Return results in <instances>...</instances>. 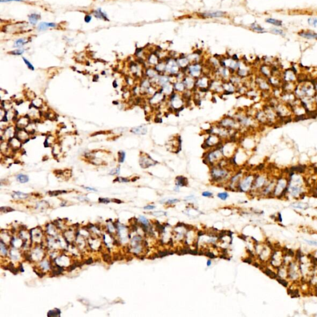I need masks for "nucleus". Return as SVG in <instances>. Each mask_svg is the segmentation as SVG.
<instances>
[{"instance_id":"13","label":"nucleus","mask_w":317,"mask_h":317,"mask_svg":"<svg viewBox=\"0 0 317 317\" xmlns=\"http://www.w3.org/2000/svg\"><path fill=\"white\" fill-rule=\"evenodd\" d=\"M298 35L303 39L308 40H317V33L310 31H301L298 32Z\"/></svg>"},{"instance_id":"39","label":"nucleus","mask_w":317,"mask_h":317,"mask_svg":"<svg viewBox=\"0 0 317 317\" xmlns=\"http://www.w3.org/2000/svg\"><path fill=\"white\" fill-rule=\"evenodd\" d=\"M120 166H118L117 168H115V169H113V170H111L109 174L111 175H119V174H120Z\"/></svg>"},{"instance_id":"4","label":"nucleus","mask_w":317,"mask_h":317,"mask_svg":"<svg viewBox=\"0 0 317 317\" xmlns=\"http://www.w3.org/2000/svg\"><path fill=\"white\" fill-rule=\"evenodd\" d=\"M224 141L223 139L217 134H213V133L208 134L204 141L203 148L205 150H207L211 149L220 147Z\"/></svg>"},{"instance_id":"20","label":"nucleus","mask_w":317,"mask_h":317,"mask_svg":"<svg viewBox=\"0 0 317 317\" xmlns=\"http://www.w3.org/2000/svg\"><path fill=\"white\" fill-rule=\"evenodd\" d=\"M29 21L30 24L32 26H35L38 22L39 20L40 19V15L38 14H31L29 16Z\"/></svg>"},{"instance_id":"52","label":"nucleus","mask_w":317,"mask_h":317,"mask_svg":"<svg viewBox=\"0 0 317 317\" xmlns=\"http://www.w3.org/2000/svg\"><path fill=\"white\" fill-rule=\"evenodd\" d=\"M43 144H44V146L45 147H49V143H48V138H46V139H45V142H44V143H43Z\"/></svg>"},{"instance_id":"18","label":"nucleus","mask_w":317,"mask_h":317,"mask_svg":"<svg viewBox=\"0 0 317 317\" xmlns=\"http://www.w3.org/2000/svg\"><path fill=\"white\" fill-rule=\"evenodd\" d=\"M92 14L94 15V16L95 17V18L99 19H103L107 21H109V18H107V15L104 12H103L100 8H99L96 9V10L93 11H92Z\"/></svg>"},{"instance_id":"8","label":"nucleus","mask_w":317,"mask_h":317,"mask_svg":"<svg viewBox=\"0 0 317 317\" xmlns=\"http://www.w3.org/2000/svg\"><path fill=\"white\" fill-rule=\"evenodd\" d=\"M141 154L139 157V163L142 169H147V168L153 167L156 165L158 162L150 157L149 155L144 153H141Z\"/></svg>"},{"instance_id":"5","label":"nucleus","mask_w":317,"mask_h":317,"mask_svg":"<svg viewBox=\"0 0 317 317\" xmlns=\"http://www.w3.org/2000/svg\"><path fill=\"white\" fill-rule=\"evenodd\" d=\"M219 126L229 130H240L241 128L236 119L232 115H225L216 123Z\"/></svg>"},{"instance_id":"34","label":"nucleus","mask_w":317,"mask_h":317,"mask_svg":"<svg viewBox=\"0 0 317 317\" xmlns=\"http://www.w3.org/2000/svg\"><path fill=\"white\" fill-rule=\"evenodd\" d=\"M65 193H67V191H65V190H56V191H49V192H48V194H49V195L53 197V196H58V195H59V194Z\"/></svg>"},{"instance_id":"31","label":"nucleus","mask_w":317,"mask_h":317,"mask_svg":"<svg viewBox=\"0 0 317 317\" xmlns=\"http://www.w3.org/2000/svg\"><path fill=\"white\" fill-rule=\"evenodd\" d=\"M40 266L41 267L42 269L44 271L48 270V269H50V267L49 262L46 261V260H44V261H42L40 264Z\"/></svg>"},{"instance_id":"10","label":"nucleus","mask_w":317,"mask_h":317,"mask_svg":"<svg viewBox=\"0 0 317 317\" xmlns=\"http://www.w3.org/2000/svg\"><path fill=\"white\" fill-rule=\"evenodd\" d=\"M211 79V77L208 76V75L203 74L202 76H201L200 78L196 79V87H197V89H209Z\"/></svg>"},{"instance_id":"51","label":"nucleus","mask_w":317,"mask_h":317,"mask_svg":"<svg viewBox=\"0 0 317 317\" xmlns=\"http://www.w3.org/2000/svg\"><path fill=\"white\" fill-rule=\"evenodd\" d=\"M83 188H84V189L87 190H89V191H97V190H95V188H90V187H86V186H83Z\"/></svg>"},{"instance_id":"38","label":"nucleus","mask_w":317,"mask_h":317,"mask_svg":"<svg viewBox=\"0 0 317 317\" xmlns=\"http://www.w3.org/2000/svg\"><path fill=\"white\" fill-rule=\"evenodd\" d=\"M1 254L2 255H4V256H6L7 255V248H6L5 247V245L4 244V243H3V241L2 240H1Z\"/></svg>"},{"instance_id":"21","label":"nucleus","mask_w":317,"mask_h":317,"mask_svg":"<svg viewBox=\"0 0 317 317\" xmlns=\"http://www.w3.org/2000/svg\"><path fill=\"white\" fill-rule=\"evenodd\" d=\"M265 21H266V22H267L268 24H272L275 27H280L282 26V22L281 21H280V20L276 19H274V18H267L266 20H265Z\"/></svg>"},{"instance_id":"15","label":"nucleus","mask_w":317,"mask_h":317,"mask_svg":"<svg viewBox=\"0 0 317 317\" xmlns=\"http://www.w3.org/2000/svg\"><path fill=\"white\" fill-rule=\"evenodd\" d=\"M159 89L167 97L170 96L171 94L175 92L173 89V83L172 82H169L167 84H165V85L162 86L161 87H160Z\"/></svg>"},{"instance_id":"53","label":"nucleus","mask_w":317,"mask_h":317,"mask_svg":"<svg viewBox=\"0 0 317 317\" xmlns=\"http://www.w3.org/2000/svg\"><path fill=\"white\" fill-rule=\"evenodd\" d=\"M92 262H93V260H92V258H89L87 260H86V262H85V263H86V264L89 265V264H91V263H92Z\"/></svg>"},{"instance_id":"14","label":"nucleus","mask_w":317,"mask_h":317,"mask_svg":"<svg viewBox=\"0 0 317 317\" xmlns=\"http://www.w3.org/2000/svg\"><path fill=\"white\" fill-rule=\"evenodd\" d=\"M130 132L136 135H145L147 133V128L145 125H140L133 127L130 130Z\"/></svg>"},{"instance_id":"7","label":"nucleus","mask_w":317,"mask_h":317,"mask_svg":"<svg viewBox=\"0 0 317 317\" xmlns=\"http://www.w3.org/2000/svg\"><path fill=\"white\" fill-rule=\"evenodd\" d=\"M186 74L189 75L194 79H198L203 74V68L199 63H193L188 67Z\"/></svg>"},{"instance_id":"30","label":"nucleus","mask_w":317,"mask_h":317,"mask_svg":"<svg viewBox=\"0 0 317 317\" xmlns=\"http://www.w3.org/2000/svg\"><path fill=\"white\" fill-rule=\"evenodd\" d=\"M118 162L122 164L125 162V158H126V153L123 150H120L118 152Z\"/></svg>"},{"instance_id":"23","label":"nucleus","mask_w":317,"mask_h":317,"mask_svg":"<svg viewBox=\"0 0 317 317\" xmlns=\"http://www.w3.org/2000/svg\"><path fill=\"white\" fill-rule=\"evenodd\" d=\"M28 42H29V40H27L26 39H19L18 40H16L14 43L13 47H15V48H21L22 47H23L24 45L26 44Z\"/></svg>"},{"instance_id":"56","label":"nucleus","mask_w":317,"mask_h":317,"mask_svg":"<svg viewBox=\"0 0 317 317\" xmlns=\"http://www.w3.org/2000/svg\"><path fill=\"white\" fill-rule=\"evenodd\" d=\"M244 262H245V263H252V260H251L250 258H247L245 259V260H244Z\"/></svg>"},{"instance_id":"40","label":"nucleus","mask_w":317,"mask_h":317,"mask_svg":"<svg viewBox=\"0 0 317 317\" xmlns=\"http://www.w3.org/2000/svg\"><path fill=\"white\" fill-rule=\"evenodd\" d=\"M14 211L12 208H9V207H1V212L4 213H7L9 212H12Z\"/></svg>"},{"instance_id":"35","label":"nucleus","mask_w":317,"mask_h":317,"mask_svg":"<svg viewBox=\"0 0 317 317\" xmlns=\"http://www.w3.org/2000/svg\"><path fill=\"white\" fill-rule=\"evenodd\" d=\"M22 59H23L24 62V63L27 65V68H29V70H31L32 71H34V70H35V68H34V66L32 65V64L27 59H26V58H24V57H22Z\"/></svg>"},{"instance_id":"46","label":"nucleus","mask_w":317,"mask_h":317,"mask_svg":"<svg viewBox=\"0 0 317 317\" xmlns=\"http://www.w3.org/2000/svg\"><path fill=\"white\" fill-rule=\"evenodd\" d=\"M202 195L205 197H213V193L211 192H209V191H204V192H203Z\"/></svg>"},{"instance_id":"36","label":"nucleus","mask_w":317,"mask_h":317,"mask_svg":"<svg viewBox=\"0 0 317 317\" xmlns=\"http://www.w3.org/2000/svg\"><path fill=\"white\" fill-rule=\"evenodd\" d=\"M121 182V183H127V182H129L130 180L128 179L127 178H124V177H117V178H115L114 180V182Z\"/></svg>"},{"instance_id":"2","label":"nucleus","mask_w":317,"mask_h":317,"mask_svg":"<svg viewBox=\"0 0 317 317\" xmlns=\"http://www.w3.org/2000/svg\"><path fill=\"white\" fill-rule=\"evenodd\" d=\"M221 146L220 147L205 150L203 155V162L209 167L216 165L221 160L225 158L221 150Z\"/></svg>"},{"instance_id":"49","label":"nucleus","mask_w":317,"mask_h":317,"mask_svg":"<svg viewBox=\"0 0 317 317\" xmlns=\"http://www.w3.org/2000/svg\"><path fill=\"white\" fill-rule=\"evenodd\" d=\"M12 1H16V2H22L24 1L23 0H0V2L1 3H3V2H12Z\"/></svg>"},{"instance_id":"54","label":"nucleus","mask_w":317,"mask_h":317,"mask_svg":"<svg viewBox=\"0 0 317 317\" xmlns=\"http://www.w3.org/2000/svg\"><path fill=\"white\" fill-rule=\"evenodd\" d=\"M113 202H115V203H118V204H120L122 203V201L120 200H117V199H114V200H112Z\"/></svg>"},{"instance_id":"41","label":"nucleus","mask_w":317,"mask_h":317,"mask_svg":"<svg viewBox=\"0 0 317 317\" xmlns=\"http://www.w3.org/2000/svg\"><path fill=\"white\" fill-rule=\"evenodd\" d=\"M277 281L281 284H282V285H283V286L288 287V281H285L284 278H280V277H278V278L277 279Z\"/></svg>"},{"instance_id":"33","label":"nucleus","mask_w":317,"mask_h":317,"mask_svg":"<svg viewBox=\"0 0 317 317\" xmlns=\"http://www.w3.org/2000/svg\"><path fill=\"white\" fill-rule=\"evenodd\" d=\"M139 220L142 225H144V226L147 227L148 228V226L149 225V222L147 219L144 216H140L139 218Z\"/></svg>"},{"instance_id":"19","label":"nucleus","mask_w":317,"mask_h":317,"mask_svg":"<svg viewBox=\"0 0 317 317\" xmlns=\"http://www.w3.org/2000/svg\"><path fill=\"white\" fill-rule=\"evenodd\" d=\"M176 180V184L177 186L182 187V186H185L188 184V180L186 177L183 176H177L175 178Z\"/></svg>"},{"instance_id":"11","label":"nucleus","mask_w":317,"mask_h":317,"mask_svg":"<svg viewBox=\"0 0 317 317\" xmlns=\"http://www.w3.org/2000/svg\"><path fill=\"white\" fill-rule=\"evenodd\" d=\"M183 84L185 86L186 90L191 91L194 92L197 89L196 87V79L189 75L186 74L182 79Z\"/></svg>"},{"instance_id":"27","label":"nucleus","mask_w":317,"mask_h":317,"mask_svg":"<svg viewBox=\"0 0 317 317\" xmlns=\"http://www.w3.org/2000/svg\"><path fill=\"white\" fill-rule=\"evenodd\" d=\"M251 28H252V30H253L254 31H255V32L259 33L265 32V30L264 28L262 27L261 26H260L259 24H252V26H251Z\"/></svg>"},{"instance_id":"32","label":"nucleus","mask_w":317,"mask_h":317,"mask_svg":"<svg viewBox=\"0 0 317 317\" xmlns=\"http://www.w3.org/2000/svg\"><path fill=\"white\" fill-rule=\"evenodd\" d=\"M25 50L24 49H17V50H12L11 51H9V54L12 55H22L24 53Z\"/></svg>"},{"instance_id":"1","label":"nucleus","mask_w":317,"mask_h":317,"mask_svg":"<svg viewBox=\"0 0 317 317\" xmlns=\"http://www.w3.org/2000/svg\"><path fill=\"white\" fill-rule=\"evenodd\" d=\"M229 166H221L216 165L210 167V176L211 181L214 183H220L229 180L232 176V171ZM232 167V166H230Z\"/></svg>"},{"instance_id":"55","label":"nucleus","mask_w":317,"mask_h":317,"mask_svg":"<svg viewBox=\"0 0 317 317\" xmlns=\"http://www.w3.org/2000/svg\"><path fill=\"white\" fill-rule=\"evenodd\" d=\"M99 79V75L96 74V75H95V76H94V79H93V81H95V82H97V81H98V79Z\"/></svg>"},{"instance_id":"43","label":"nucleus","mask_w":317,"mask_h":317,"mask_svg":"<svg viewBox=\"0 0 317 317\" xmlns=\"http://www.w3.org/2000/svg\"><path fill=\"white\" fill-rule=\"evenodd\" d=\"M99 202L100 203H109L110 202V200L108 198H99Z\"/></svg>"},{"instance_id":"44","label":"nucleus","mask_w":317,"mask_h":317,"mask_svg":"<svg viewBox=\"0 0 317 317\" xmlns=\"http://www.w3.org/2000/svg\"><path fill=\"white\" fill-rule=\"evenodd\" d=\"M92 20V16L90 14H86L84 17V21L86 23H89Z\"/></svg>"},{"instance_id":"58","label":"nucleus","mask_w":317,"mask_h":317,"mask_svg":"<svg viewBox=\"0 0 317 317\" xmlns=\"http://www.w3.org/2000/svg\"><path fill=\"white\" fill-rule=\"evenodd\" d=\"M211 265V261L210 260H209L208 261H207V266H210Z\"/></svg>"},{"instance_id":"50","label":"nucleus","mask_w":317,"mask_h":317,"mask_svg":"<svg viewBox=\"0 0 317 317\" xmlns=\"http://www.w3.org/2000/svg\"><path fill=\"white\" fill-rule=\"evenodd\" d=\"M155 208H156V206H153V205H147V206H146L144 207V209H146V210H152V209H155Z\"/></svg>"},{"instance_id":"22","label":"nucleus","mask_w":317,"mask_h":317,"mask_svg":"<svg viewBox=\"0 0 317 317\" xmlns=\"http://www.w3.org/2000/svg\"><path fill=\"white\" fill-rule=\"evenodd\" d=\"M29 197V194L20 191H14L12 193V197L14 199H26Z\"/></svg>"},{"instance_id":"9","label":"nucleus","mask_w":317,"mask_h":317,"mask_svg":"<svg viewBox=\"0 0 317 317\" xmlns=\"http://www.w3.org/2000/svg\"><path fill=\"white\" fill-rule=\"evenodd\" d=\"M167 146L170 148V152L178 153L182 149V138L180 136H173L167 142Z\"/></svg>"},{"instance_id":"12","label":"nucleus","mask_w":317,"mask_h":317,"mask_svg":"<svg viewBox=\"0 0 317 317\" xmlns=\"http://www.w3.org/2000/svg\"><path fill=\"white\" fill-rule=\"evenodd\" d=\"M224 92L222 95H229L236 93L237 87L229 81H224L222 83Z\"/></svg>"},{"instance_id":"26","label":"nucleus","mask_w":317,"mask_h":317,"mask_svg":"<svg viewBox=\"0 0 317 317\" xmlns=\"http://www.w3.org/2000/svg\"><path fill=\"white\" fill-rule=\"evenodd\" d=\"M271 32L275 34V35L285 36V32L284 31V30L279 29V27H276L274 28H272V29H271Z\"/></svg>"},{"instance_id":"29","label":"nucleus","mask_w":317,"mask_h":317,"mask_svg":"<svg viewBox=\"0 0 317 317\" xmlns=\"http://www.w3.org/2000/svg\"><path fill=\"white\" fill-rule=\"evenodd\" d=\"M309 26L317 28V17H311L307 20Z\"/></svg>"},{"instance_id":"24","label":"nucleus","mask_w":317,"mask_h":317,"mask_svg":"<svg viewBox=\"0 0 317 317\" xmlns=\"http://www.w3.org/2000/svg\"><path fill=\"white\" fill-rule=\"evenodd\" d=\"M16 180H18L19 182H20V183H27V182H29V178L27 175H24V174H22V173H20V174H18V175L16 176Z\"/></svg>"},{"instance_id":"47","label":"nucleus","mask_w":317,"mask_h":317,"mask_svg":"<svg viewBox=\"0 0 317 317\" xmlns=\"http://www.w3.org/2000/svg\"><path fill=\"white\" fill-rule=\"evenodd\" d=\"M305 241L307 243V244L310 245H314V246H316L317 247V241H316L308 240H305Z\"/></svg>"},{"instance_id":"42","label":"nucleus","mask_w":317,"mask_h":317,"mask_svg":"<svg viewBox=\"0 0 317 317\" xmlns=\"http://www.w3.org/2000/svg\"><path fill=\"white\" fill-rule=\"evenodd\" d=\"M103 260H104L105 262H107V263H109V262H111V258L109 254H107V253L103 254Z\"/></svg>"},{"instance_id":"48","label":"nucleus","mask_w":317,"mask_h":317,"mask_svg":"<svg viewBox=\"0 0 317 317\" xmlns=\"http://www.w3.org/2000/svg\"><path fill=\"white\" fill-rule=\"evenodd\" d=\"M205 255L207 256H208L209 258H214L215 257H216V256L213 253H211V252H206L205 253Z\"/></svg>"},{"instance_id":"57","label":"nucleus","mask_w":317,"mask_h":317,"mask_svg":"<svg viewBox=\"0 0 317 317\" xmlns=\"http://www.w3.org/2000/svg\"><path fill=\"white\" fill-rule=\"evenodd\" d=\"M113 86H114V88H117V87H118V84H117V81H114V82H113Z\"/></svg>"},{"instance_id":"28","label":"nucleus","mask_w":317,"mask_h":317,"mask_svg":"<svg viewBox=\"0 0 317 317\" xmlns=\"http://www.w3.org/2000/svg\"><path fill=\"white\" fill-rule=\"evenodd\" d=\"M60 314H61L60 310H59V309H58V308H55L54 310H50V311L48 312L47 316H60Z\"/></svg>"},{"instance_id":"59","label":"nucleus","mask_w":317,"mask_h":317,"mask_svg":"<svg viewBox=\"0 0 317 317\" xmlns=\"http://www.w3.org/2000/svg\"><path fill=\"white\" fill-rule=\"evenodd\" d=\"M278 216H279V217H278V219H279V221H280V222H281V221H282V219H281V214H278Z\"/></svg>"},{"instance_id":"25","label":"nucleus","mask_w":317,"mask_h":317,"mask_svg":"<svg viewBox=\"0 0 317 317\" xmlns=\"http://www.w3.org/2000/svg\"><path fill=\"white\" fill-rule=\"evenodd\" d=\"M224 12H220V11H216V12H206L204 14V16L205 17H210V18H217V17H221L224 16Z\"/></svg>"},{"instance_id":"6","label":"nucleus","mask_w":317,"mask_h":317,"mask_svg":"<svg viewBox=\"0 0 317 317\" xmlns=\"http://www.w3.org/2000/svg\"><path fill=\"white\" fill-rule=\"evenodd\" d=\"M255 176L252 174L245 175L242 177L237 186V189L240 191H247L252 189Z\"/></svg>"},{"instance_id":"16","label":"nucleus","mask_w":317,"mask_h":317,"mask_svg":"<svg viewBox=\"0 0 317 317\" xmlns=\"http://www.w3.org/2000/svg\"><path fill=\"white\" fill-rule=\"evenodd\" d=\"M173 85L174 91H175V92H177V93L182 94L186 90L184 84H183L182 81L177 80L175 82L173 83Z\"/></svg>"},{"instance_id":"17","label":"nucleus","mask_w":317,"mask_h":317,"mask_svg":"<svg viewBox=\"0 0 317 317\" xmlns=\"http://www.w3.org/2000/svg\"><path fill=\"white\" fill-rule=\"evenodd\" d=\"M58 24L54 22H40L37 26V30L39 31H43L48 29V27L56 28L57 27Z\"/></svg>"},{"instance_id":"45","label":"nucleus","mask_w":317,"mask_h":317,"mask_svg":"<svg viewBox=\"0 0 317 317\" xmlns=\"http://www.w3.org/2000/svg\"><path fill=\"white\" fill-rule=\"evenodd\" d=\"M178 201H179V200H177V199H174V200H168L167 202H166L165 204L166 205H173V204L176 203Z\"/></svg>"},{"instance_id":"3","label":"nucleus","mask_w":317,"mask_h":317,"mask_svg":"<svg viewBox=\"0 0 317 317\" xmlns=\"http://www.w3.org/2000/svg\"><path fill=\"white\" fill-rule=\"evenodd\" d=\"M186 105L182 94L174 92L170 96L168 97V110L174 112L175 114L179 113L184 109Z\"/></svg>"},{"instance_id":"37","label":"nucleus","mask_w":317,"mask_h":317,"mask_svg":"<svg viewBox=\"0 0 317 317\" xmlns=\"http://www.w3.org/2000/svg\"><path fill=\"white\" fill-rule=\"evenodd\" d=\"M217 197L222 200H225L229 197V194L227 192L219 193L217 194Z\"/></svg>"}]
</instances>
